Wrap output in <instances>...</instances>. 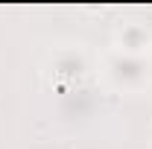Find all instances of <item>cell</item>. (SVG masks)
Returning a JSON list of instances; mask_svg holds the SVG:
<instances>
[{"instance_id":"6da1fadb","label":"cell","mask_w":152,"mask_h":149,"mask_svg":"<svg viewBox=\"0 0 152 149\" xmlns=\"http://www.w3.org/2000/svg\"><path fill=\"white\" fill-rule=\"evenodd\" d=\"M102 76L117 91H140V88L149 85L152 67L146 64L143 56H129V53L111 50L102 58Z\"/></svg>"},{"instance_id":"7a4b0ae2","label":"cell","mask_w":152,"mask_h":149,"mask_svg":"<svg viewBox=\"0 0 152 149\" xmlns=\"http://www.w3.org/2000/svg\"><path fill=\"white\" fill-rule=\"evenodd\" d=\"M152 47V32L143 26V23H123L117 29V47L120 53H129V56H143L149 53Z\"/></svg>"},{"instance_id":"3957f363","label":"cell","mask_w":152,"mask_h":149,"mask_svg":"<svg viewBox=\"0 0 152 149\" xmlns=\"http://www.w3.org/2000/svg\"><path fill=\"white\" fill-rule=\"evenodd\" d=\"M67 61L58 56V50H56V56H53V70H56V76H64V79H79V76L88 70V58H85V50H67Z\"/></svg>"}]
</instances>
